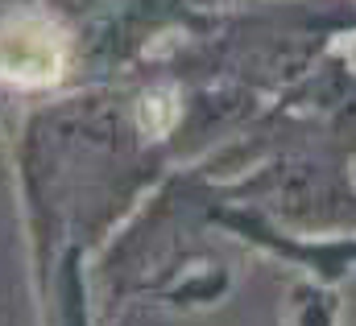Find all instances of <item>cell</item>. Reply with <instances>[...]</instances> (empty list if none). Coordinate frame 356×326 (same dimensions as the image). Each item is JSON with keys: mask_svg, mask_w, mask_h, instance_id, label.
Here are the masks:
<instances>
[{"mask_svg": "<svg viewBox=\"0 0 356 326\" xmlns=\"http://www.w3.org/2000/svg\"><path fill=\"white\" fill-rule=\"evenodd\" d=\"M0 71L17 79H46L58 71V50L46 29H17L0 37Z\"/></svg>", "mask_w": 356, "mask_h": 326, "instance_id": "6da1fadb", "label": "cell"}]
</instances>
